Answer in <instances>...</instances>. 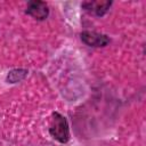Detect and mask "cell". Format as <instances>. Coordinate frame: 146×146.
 Returning a JSON list of instances; mask_svg holds the SVG:
<instances>
[{
    "mask_svg": "<svg viewBox=\"0 0 146 146\" xmlns=\"http://www.w3.org/2000/svg\"><path fill=\"white\" fill-rule=\"evenodd\" d=\"M81 40L89 47H105L110 43V38L105 34H100L91 31H83L81 33Z\"/></svg>",
    "mask_w": 146,
    "mask_h": 146,
    "instance_id": "7a4b0ae2",
    "label": "cell"
},
{
    "mask_svg": "<svg viewBox=\"0 0 146 146\" xmlns=\"http://www.w3.org/2000/svg\"><path fill=\"white\" fill-rule=\"evenodd\" d=\"M25 13L27 15L32 16L33 18L38 19V21H43V19H46L48 17L49 9H48V6H47L46 2L34 0V1L27 2Z\"/></svg>",
    "mask_w": 146,
    "mask_h": 146,
    "instance_id": "3957f363",
    "label": "cell"
},
{
    "mask_svg": "<svg viewBox=\"0 0 146 146\" xmlns=\"http://www.w3.org/2000/svg\"><path fill=\"white\" fill-rule=\"evenodd\" d=\"M49 133L50 136L56 139L57 141L65 144L70 139V128L68 123L60 113L54 112L51 115V123L49 127Z\"/></svg>",
    "mask_w": 146,
    "mask_h": 146,
    "instance_id": "6da1fadb",
    "label": "cell"
},
{
    "mask_svg": "<svg viewBox=\"0 0 146 146\" xmlns=\"http://www.w3.org/2000/svg\"><path fill=\"white\" fill-rule=\"evenodd\" d=\"M27 75V70L25 68H15L11 70L7 75V81L10 83H16L22 81Z\"/></svg>",
    "mask_w": 146,
    "mask_h": 146,
    "instance_id": "5b68a950",
    "label": "cell"
},
{
    "mask_svg": "<svg viewBox=\"0 0 146 146\" xmlns=\"http://www.w3.org/2000/svg\"><path fill=\"white\" fill-rule=\"evenodd\" d=\"M111 6H112L111 1H87L82 3V7L84 8V10H87L88 13L95 14L97 16L105 15L108 11Z\"/></svg>",
    "mask_w": 146,
    "mask_h": 146,
    "instance_id": "277c9868",
    "label": "cell"
}]
</instances>
